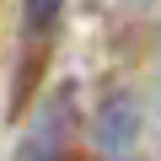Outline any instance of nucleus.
<instances>
[{"label": "nucleus", "instance_id": "f257e3e1", "mask_svg": "<svg viewBox=\"0 0 161 161\" xmlns=\"http://www.w3.org/2000/svg\"><path fill=\"white\" fill-rule=\"evenodd\" d=\"M97 134H102V145H108V150L129 145V140H134V102H124V97H118L113 108H102V129H97Z\"/></svg>", "mask_w": 161, "mask_h": 161}, {"label": "nucleus", "instance_id": "f03ea898", "mask_svg": "<svg viewBox=\"0 0 161 161\" xmlns=\"http://www.w3.org/2000/svg\"><path fill=\"white\" fill-rule=\"evenodd\" d=\"M22 16L32 32H48L59 16H64V0H22Z\"/></svg>", "mask_w": 161, "mask_h": 161}, {"label": "nucleus", "instance_id": "7ed1b4c3", "mask_svg": "<svg viewBox=\"0 0 161 161\" xmlns=\"http://www.w3.org/2000/svg\"><path fill=\"white\" fill-rule=\"evenodd\" d=\"M16 161H54V134H48V129H38V134L22 145V156H16Z\"/></svg>", "mask_w": 161, "mask_h": 161}]
</instances>
